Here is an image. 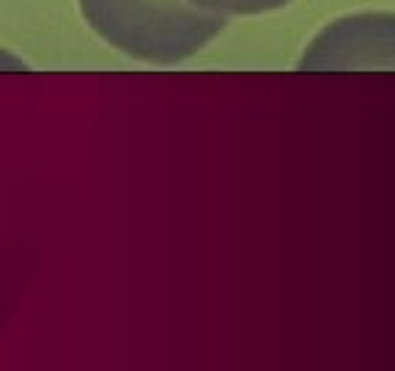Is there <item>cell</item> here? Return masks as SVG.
Segmentation results:
<instances>
[{
	"label": "cell",
	"instance_id": "obj_1",
	"mask_svg": "<svg viewBox=\"0 0 395 371\" xmlns=\"http://www.w3.org/2000/svg\"><path fill=\"white\" fill-rule=\"evenodd\" d=\"M80 11L110 47L157 66L192 58L228 25L189 0H80Z\"/></svg>",
	"mask_w": 395,
	"mask_h": 371
},
{
	"label": "cell",
	"instance_id": "obj_2",
	"mask_svg": "<svg viewBox=\"0 0 395 371\" xmlns=\"http://www.w3.org/2000/svg\"><path fill=\"white\" fill-rule=\"evenodd\" d=\"M300 69H395V14H351L324 28Z\"/></svg>",
	"mask_w": 395,
	"mask_h": 371
},
{
	"label": "cell",
	"instance_id": "obj_3",
	"mask_svg": "<svg viewBox=\"0 0 395 371\" xmlns=\"http://www.w3.org/2000/svg\"><path fill=\"white\" fill-rule=\"evenodd\" d=\"M189 3L203 8V11L219 14V17H233V14L247 17V14H263V11L283 8L291 0H189Z\"/></svg>",
	"mask_w": 395,
	"mask_h": 371
}]
</instances>
